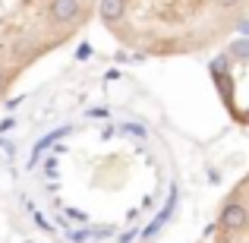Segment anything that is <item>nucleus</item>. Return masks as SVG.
<instances>
[{"label": "nucleus", "instance_id": "obj_1", "mask_svg": "<svg viewBox=\"0 0 249 243\" xmlns=\"http://www.w3.org/2000/svg\"><path fill=\"white\" fill-rule=\"evenodd\" d=\"M95 19L139 57H193L246 29L249 0H95Z\"/></svg>", "mask_w": 249, "mask_h": 243}, {"label": "nucleus", "instance_id": "obj_3", "mask_svg": "<svg viewBox=\"0 0 249 243\" xmlns=\"http://www.w3.org/2000/svg\"><path fill=\"white\" fill-rule=\"evenodd\" d=\"M214 243H249V180L240 177L224 196L214 221Z\"/></svg>", "mask_w": 249, "mask_h": 243}, {"label": "nucleus", "instance_id": "obj_2", "mask_svg": "<svg viewBox=\"0 0 249 243\" xmlns=\"http://www.w3.org/2000/svg\"><path fill=\"white\" fill-rule=\"evenodd\" d=\"M95 22V0H0V101Z\"/></svg>", "mask_w": 249, "mask_h": 243}]
</instances>
